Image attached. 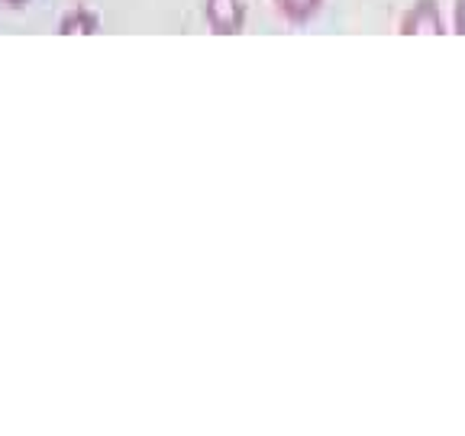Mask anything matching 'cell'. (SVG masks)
<instances>
[{
  "label": "cell",
  "instance_id": "obj_2",
  "mask_svg": "<svg viewBox=\"0 0 465 436\" xmlns=\"http://www.w3.org/2000/svg\"><path fill=\"white\" fill-rule=\"evenodd\" d=\"M207 14H211L217 33H240V26H242L240 0H211V4H207Z\"/></svg>",
  "mask_w": 465,
  "mask_h": 436
},
{
  "label": "cell",
  "instance_id": "obj_4",
  "mask_svg": "<svg viewBox=\"0 0 465 436\" xmlns=\"http://www.w3.org/2000/svg\"><path fill=\"white\" fill-rule=\"evenodd\" d=\"M456 33H462L465 36V0H459L456 4Z\"/></svg>",
  "mask_w": 465,
  "mask_h": 436
},
{
  "label": "cell",
  "instance_id": "obj_3",
  "mask_svg": "<svg viewBox=\"0 0 465 436\" xmlns=\"http://www.w3.org/2000/svg\"><path fill=\"white\" fill-rule=\"evenodd\" d=\"M278 7H282V14L288 16V20L304 23L320 10V0H278Z\"/></svg>",
  "mask_w": 465,
  "mask_h": 436
},
{
  "label": "cell",
  "instance_id": "obj_1",
  "mask_svg": "<svg viewBox=\"0 0 465 436\" xmlns=\"http://www.w3.org/2000/svg\"><path fill=\"white\" fill-rule=\"evenodd\" d=\"M401 33L404 36H420V33H427V36H440V33H446L443 26V14H440V7H436L433 0H420V4H414V7L407 10L404 20H401Z\"/></svg>",
  "mask_w": 465,
  "mask_h": 436
}]
</instances>
